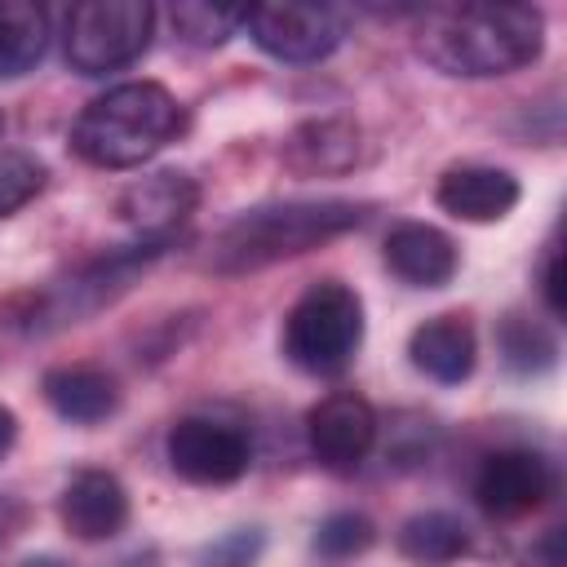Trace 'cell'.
<instances>
[{
  "label": "cell",
  "mask_w": 567,
  "mask_h": 567,
  "mask_svg": "<svg viewBox=\"0 0 567 567\" xmlns=\"http://www.w3.org/2000/svg\"><path fill=\"white\" fill-rule=\"evenodd\" d=\"M549 492H554V470L545 456H536L527 447L492 452L474 474V501L492 518H523V514L540 509L549 501Z\"/></svg>",
  "instance_id": "30bf717a"
},
{
  "label": "cell",
  "mask_w": 567,
  "mask_h": 567,
  "mask_svg": "<svg viewBox=\"0 0 567 567\" xmlns=\"http://www.w3.org/2000/svg\"><path fill=\"white\" fill-rule=\"evenodd\" d=\"M22 567H71L66 558H58V554H31Z\"/></svg>",
  "instance_id": "4316f807"
},
{
  "label": "cell",
  "mask_w": 567,
  "mask_h": 567,
  "mask_svg": "<svg viewBox=\"0 0 567 567\" xmlns=\"http://www.w3.org/2000/svg\"><path fill=\"white\" fill-rule=\"evenodd\" d=\"M372 540H377V527H372V518L359 514V509H337V514H328V518L319 523V532H315V549H319L323 558H354V554L372 549Z\"/></svg>",
  "instance_id": "7402d4cb"
},
{
  "label": "cell",
  "mask_w": 567,
  "mask_h": 567,
  "mask_svg": "<svg viewBox=\"0 0 567 567\" xmlns=\"http://www.w3.org/2000/svg\"><path fill=\"white\" fill-rule=\"evenodd\" d=\"M199 204V186L190 173L177 168H159L133 186H124L115 213L124 226H133L146 244H173V235L186 226V217Z\"/></svg>",
  "instance_id": "8fae6325"
},
{
  "label": "cell",
  "mask_w": 567,
  "mask_h": 567,
  "mask_svg": "<svg viewBox=\"0 0 567 567\" xmlns=\"http://www.w3.org/2000/svg\"><path fill=\"white\" fill-rule=\"evenodd\" d=\"M518 195V177L492 164H456L434 186V204L456 221H501L514 213Z\"/></svg>",
  "instance_id": "4fadbf2b"
},
{
  "label": "cell",
  "mask_w": 567,
  "mask_h": 567,
  "mask_svg": "<svg viewBox=\"0 0 567 567\" xmlns=\"http://www.w3.org/2000/svg\"><path fill=\"white\" fill-rule=\"evenodd\" d=\"M385 266L412 288H443L456 275L461 257L447 230L430 221H399L385 235Z\"/></svg>",
  "instance_id": "9a60e30c"
},
{
  "label": "cell",
  "mask_w": 567,
  "mask_h": 567,
  "mask_svg": "<svg viewBox=\"0 0 567 567\" xmlns=\"http://www.w3.org/2000/svg\"><path fill=\"white\" fill-rule=\"evenodd\" d=\"M496 350H501L505 368H514V372H523V377L545 372V368H554V359H558L554 332H549L545 323L527 319V315H505V319L496 323Z\"/></svg>",
  "instance_id": "ffe728a7"
},
{
  "label": "cell",
  "mask_w": 567,
  "mask_h": 567,
  "mask_svg": "<svg viewBox=\"0 0 567 567\" xmlns=\"http://www.w3.org/2000/svg\"><path fill=\"white\" fill-rule=\"evenodd\" d=\"M257 549H261V536H257V532H235V536H226L221 545H213L208 558H213L217 567H248V563L257 558Z\"/></svg>",
  "instance_id": "cb8c5ba5"
},
{
  "label": "cell",
  "mask_w": 567,
  "mask_h": 567,
  "mask_svg": "<svg viewBox=\"0 0 567 567\" xmlns=\"http://www.w3.org/2000/svg\"><path fill=\"white\" fill-rule=\"evenodd\" d=\"M164 456L177 478L195 487H226L248 474L252 443L239 425H226L213 416H182L164 439Z\"/></svg>",
  "instance_id": "52a82bcc"
},
{
  "label": "cell",
  "mask_w": 567,
  "mask_h": 567,
  "mask_svg": "<svg viewBox=\"0 0 567 567\" xmlns=\"http://www.w3.org/2000/svg\"><path fill=\"white\" fill-rule=\"evenodd\" d=\"M182 128L177 97L155 80H128L93 97L71 124V151L93 168H137Z\"/></svg>",
  "instance_id": "3957f363"
},
{
  "label": "cell",
  "mask_w": 567,
  "mask_h": 567,
  "mask_svg": "<svg viewBox=\"0 0 567 567\" xmlns=\"http://www.w3.org/2000/svg\"><path fill=\"white\" fill-rule=\"evenodd\" d=\"M44 186V164L27 151H0V217L18 213Z\"/></svg>",
  "instance_id": "603a6c76"
},
{
  "label": "cell",
  "mask_w": 567,
  "mask_h": 567,
  "mask_svg": "<svg viewBox=\"0 0 567 567\" xmlns=\"http://www.w3.org/2000/svg\"><path fill=\"white\" fill-rule=\"evenodd\" d=\"M363 346V301L341 279L310 284L284 319V354L310 377H341Z\"/></svg>",
  "instance_id": "277c9868"
},
{
  "label": "cell",
  "mask_w": 567,
  "mask_h": 567,
  "mask_svg": "<svg viewBox=\"0 0 567 567\" xmlns=\"http://www.w3.org/2000/svg\"><path fill=\"white\" fill-rule=\"evenodd\" d=\"M545 49V13L536 4H443L425 9L416 53L461 80H492L536 62Z\"/></svg>",
  "instance_id": "6da1fadb"
},
{
  "label": "cell",
  "mask_w": 567,
  "mask_h": 567,
  "mask_svg": "<svg viewBox=\"0 0 567 567\" xmlns=\"http://www.w3.org/2000/svg\"><path fill=\"white\" fill-rule=\"evenodd\" d=\"M173 31L195 44V49H213V44H226L235 27H244V13L239 9H213V4H173Z\"/></svg>",
  "instance_id": "44dd1931"
},
{
  "label": "cell",
  "mask_w": 567,
  "mask_h": 567,
  "mask_svg": "<svg viewBox=\"0 0 567 567\" xmlns=\"http://www.w3.org/2000/svg\"><path fill=\"white\" fill-rule=\"evenodd\" d=\"M58 514L75 540H111L128 523V492L111 470H80L62 487Z\"/></svg>",
  "instance_id": "7c38bea8"
},
{
  "label": "cell",
  "mask_w": 567,
  "mask_h": 567,
  "mask_svg": "<svg viewBox=\"0 0 567 567\" xmlns=\"http://www.w3.org/2000/svg\"><path fill=\"white\" fill-rule=\"evenodd\" d=\"M306 439H310V452L323 470L332 474H354L372 443H377V412L363 394L354 390H337L328 399H319L306 416Z\"/></svg>",
  "instance_id": "9c48e42d"
},
{
  "label": "cell",
  "mask_w": 567,
  "mask_h": 567,
  "mask_svg": "<svg viewBox=\"0 0 567 567\" xmlns=\"http://www.w3.org/2000/svg\"><path fill=\"white\" fill-rule=\"evenodd\" d=\"M0 137H4V115H0Z\"/></svg>",
  "instance_id": "83f0119b"
},
{
  "label": "cell",
  "mask_w": 567,
  "mask_h": 567,
  "mask_svg": "<svg viewBox=\"0 0 567 567\" xmlns=\"http://www.w3.org/2000/svg\"><path fill=\"white\" fill-rule=\"evenodd\" d=\"M540 292H545V306H549L554 315H563V257H558V252H549V261H545Z\"/></svg>",
  "instance_id": "d4e9b609"
},
{
  "label": "cell",
  "mask_w": 567,
  "mask_h": 567,
  "mask_svg": "<svg viewBox=\"0 0 567 567\" xmlns=\"http://www.w3.org/2000/svg\"><path fill=\"white\" fill-rule=\"evenodd\" d=\"M49 49V13L27 0L0 4V80L27 75Z\"/></svg>",
  "instance_id": "ac0fdd59"
},
{
  "label": "cell",
  "mask_w": 567,
  "mask_h": 567,
  "mask_svg": "<svg viewBox=\"0 0 567 567\" xmlns=\"http://www.w3.org/2000/svg\"><path fill=\"white\" fill-rule=\"evenodd\" d=\"M368 217L354 199H284V204H257L226 221L213 239L208 266L217 275H252L275 261L301 257L346 230H354Z\"/></svg>",
  "instance_id": "7a4b0ae2"
},
{
  "label": "cell",
  "mask_w": 567,
  "mask_h": 567,
  "mask_svg": "<svg viewBox=\"0 0 567 567\" xmlns=\"http://www.w3.org/2000/svg\"><path fill=\"white\" fill-rule=\"evenodd\" d=\"M408 354H412V368L425 372L430 381L461 385V381H470V372L478 363V341H474L470 319H461V315H434L421 328H412Z\"/></svg>",
  "instance_id": "2e32d148"
},
{
  "label": "cell",
  "mask_w": 567,
  "mask_h": 567,
  "mask_svg": "<svg viewBox=\"0 0 567 567\" xmlns=\"http://www.w3.org/2000/svg\"><path fill=\"white\" fill-rule=\"evenodd\" d=\"M164 248H168V244H146V239H137V244H128V248H115V252L93 257V261L80 266L71 279H62V284L44 288L40 297H31V310L22 315L27 328H31V332H44V328L80 323L84 315H93V310H102L106 301H115V297L133 284V275L146 270Z\"/></svg>",
  "instance_id": "8992f818"
},
{
  "label": "cell",
  "mask_w": 567,
  "mask_h": 567,
  "mask_svg": "<svg viewBox=\"0 0 567 567\" xmlns=\"http://www.w3.org/2000/svg\"><path fill=\"white\" fill-rule=\"evenodd\" d=\"M155 9L146 0H84L66 13V62L80 75H111L151 44Z\"/></svg>",
  "instance_id": "5b68a950"
},
{
  "label": "cell",
  "mask_w": 567,
  "mask_h": 567,
  "mask_svg": "<svg viewBox=\"0 0 567 567\" xmlns=\"http://www.w3.org/2000/svg\"><path fill=\"white\" fill-rule=\"evenodd\" d=\"M470 549V532L461 518L443 514V509H425V514H412L403 527H399V554L416 567H447L456 563L461 554Z\"/></svg>",
  "instance_id": "d6986e66"
},
{
  "label": "cell",
  "mask_w": 567,
  "mask_h": 567,
  "mask_svg": "<svg viewBox=\"0 0 567 567\" xmlns=\"http://www.w3.org/2000/svg\"><path fill=\"white\" fill-rule=\"evenodd\" d=\"M359 124L341 120V115H323V120H306L297 124L284 146L279 159L297 173V177H337L350 173L359 164Z\"/></svg>",
  "instance_id": "5bb4252c"
},
{
  "label": "cell",
  "mask_w": 567,
  "mask_h": 567,
  "mask_svg": "<svg viewBox=\"0 0 567 567\" xmlns=\"http://www.w3.org/2000/svg\"><path fill=\"white\" fill-rule=\"evenodd\" d=\"M13 439H18V416H13V408L0 403V456L13 447Z\"/></svg>",
  "instance_id": "484cf974"
},
{
  "label": "cell",
  "mask_w": 567,
  "mask_h": 567,
  "mask_svg": "<svg viewBox=\"0 0 567 567\" xmlns=\"http://www.w3.org/2000/svg\"><path fill=\"white\" fill-rule=\"evenodd\" d=\"M44 403L71 425H97L120 408V381L97 363H58L40 381Z\"/></svg>",
  "instance_id": "e0dca14e"
},
{
  "label": "cell",
  "mask_w": 567,
  "mask_h": 567,
  "mask_svg": "<svg viewBox=\"0 0 567 567\" xmlns=\"http://www.w3.org/2000/svg\"><path fill=\"white\" fill-rule=\"evenodd\" d=\"M244 27L252 31L257 49L279 62H319L346 35L341 13L319 4H261L244 13Z\"/></svg>",
  "instance_id": "ba28073f"
}]
</instances>
